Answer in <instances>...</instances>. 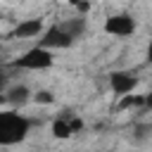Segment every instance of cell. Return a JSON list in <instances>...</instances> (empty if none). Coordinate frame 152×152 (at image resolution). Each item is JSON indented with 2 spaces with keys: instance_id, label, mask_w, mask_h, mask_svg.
I'll return each mask as SVG.
<instances>
[{
  "instance_id": "cell-1",
  "label": "cell",
  "mask_w": 152,
  "mask_h": 152,
  "mask_svg": "<svg viewBox=\"0 0 152 152\" xmlns=\"http://www.w3.org/2000/svg\"><path fill=\"white\" fill-rule=\"evenodd\" d=\"M31 121L17 112H2L0 114V145H14L21 142L28 135Z\"/></svg>"
},
{
  "instance_id": "cell-2",
  "label": "cell",
  "mask_w": 152,
  "mask_h": 152,
  "mask_svg": "<svg viewBox=\"0 0 152 152\" xmlns=\"http://www.w3.org/2000/svg\"><path fill=\"white\" fill-rule=\"evenodd\" d=\"M55 64V57H52V50H48V48H31V50H26L17 62H14V66H19V69H28V71H38V69H50Z\"/></svg>"
},
{
  "instance_id": "cell-3",
  "label": "cell",
  "mask_w": 152,
  "mask_h": 152,
  "mask_svg": "<svg viewBox=\"0 0 152 152\" xmlns=\"http://www.w3.org/2000/svg\"><path fill=\"white\" fill-rule=\"evenodd\" d=\"M104 33L116 36V38H126L135 33V19L131 14H112L104 19Z\"/></svg>"
},
{
  "instance_id": "cell-4",
  "label": "cell",
  "mask_w": 152,
  "mask_h": 152,
  "mask_svg": "<svg viewBox=\"0 0 152 152\" xmlns=\"http://www.w3.org/2000/svg\"><path fill=\"white\" fill-rule=\"evenodd\" d=\"M74 43V36L64 28V26H50L45 28V33L40 36V48H48V50H62V48H69Z\"/></svg>"
},
{
  "instance_id": "cell-5",
  "label": "cell",
  "mask_w": 152,
  "mask_h": 152,
  "mask_svg": "<svg viewBox=\"0 0 152 152\" xmlns=\"http://www.w3.org/2000/svg\"><path fill=\"white\" fill-rule=\"evenodd\" d=\"M109 86H112L114 95L124 97V95H131V93L135 90V86H138V76L131 74V71H114V74L109 76Z\"/></svg>"
},
{
  "instance_id": "cell-6",
  "label": "cell",
  "mask_w": 152,
  "mask_h": 152,
  "mask_svg": "<svg viewBox=\"0 0 152 152\" xmlns=\"http://www.w3.org/2000/svg\"><path fill=\"white\" fill-rule=\"evenodd\" d=\"M45 33V26H43V19H24L17 24L14 28V36L17 38H38Z\"/></svg>"
},
{
  "instance_id": "cell-7",
  "label": "cell",
  "mask_w": 152,
  "mask_h": 152,
  "mask_svg": "<svg viewBox=\"0 0 152 152\" xmlns=\"http://www.w3.org/2000/svg\"><path fill=\"white\" fill-rule=\"evenodd\" d=\"M74 133V128H71V121H64V119H55L52 121V135L55 138H69Z\"/></svg>"
},
{
  "instance_id": "cell-8",
  "label": "cell",
  "mask_w": 152,
  "mask_h": 152,
  "mask_svg": "<svg viewBox=\"0 0 152 152\" xmlns=\"http://www.w3.org/2000/svg\"><path fill=\"white\" fill-rule=\"evenodd\" d=\"M121 109H128V107H145V95H124L121 102H119Z\"/></svg>"
},
{
  "instance_id": "cell-9",
  "label": "cell",
  "mask_w": 152,
  "mask_h": 152,
  "mask_svg": "<svg viewBox=\"0 0 152 152\" xmlns=\"http://www.w3.org/2000/svg\"><path fill=\"white\" fill-rule=\"evenodd\" d=\"M7 97H10L12 102H19V104H21V102L28 100V90H26L24 86H17V88H12V90L7 93Z\"/></svg>"
},
{
  "instance_id": "cell-10",
  "label": "cell",
  "mask_w": 152,
  "mask_h": 152,
  "mask_svg": "<svg viewBox=\"0 0 152 152\" xmlns=\"http://www.w3.org/2000/svg\"><path fill=\"white\" fill-rule=\"evenodd\" d=\"M33 100H36L38 104H52V102H55V97H52L50 90H38V93L33 95Z\"/></svg>"
},
{
  "instance_id": "cell-11",
  "label": "cell",
  "mask_w": 152,
  "mask_h": 152,
  "mask_svg": "<svg viewBox=\"0 0 152 152\" xmlns=\"http://www.w3.org/2000/svg\"><path fill=\"white\" fill-rule=\"evenodd\" d=\"M71 128H74V133L81 131V128H83V121H81V119H71Z\"/></svg>"
},
{
  "instance_id": "cell-12",
  "label": "cell",
  "mask_w": 152,
  "mask_h": 152,
  "mask_svg": "<svg viewBox=\"0 0 152 152\" xmlns=\"http://www.w3.org/2000/svg\"><path fill=\"white\" fill-rule=\"evenodd\" d=\"M145 107H150V109H152V93H147V95H145Z\"/></svg>"
},
{
  "instance_id": "cell-13",
  "label": "cell",
  "mask_w": 152,
  "mask_h": 152,
  "mask_svg": "<svg viewBox=\"0 0 152 152\" xmlns=\"http://www.w3.org/2000/svg\"><path fill=\"white\" fill-rule=\"evenodd\" d=\"M147 59L152 62V40H150V45H147Z\"/></svg>"
},
{
  "instance_id": "cell-14",
  "label": "cell",
  "mask_w": 152,
  "mask_h": 152,
  "mask_svg": "<svg viewBox=\"0 0 152 152\" xmlns=\"http://www.w3.org/2000/svg\"><path fill=\"white\" fill-rule=\"evenodd\" d=\"M66 2H69V5H78L81 0H66Z\"/></svg>"
}]
</instances>
